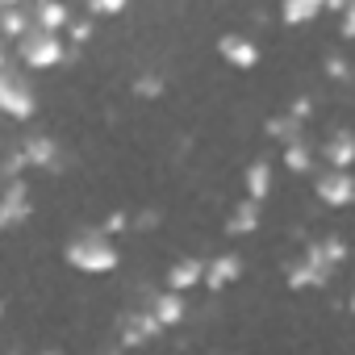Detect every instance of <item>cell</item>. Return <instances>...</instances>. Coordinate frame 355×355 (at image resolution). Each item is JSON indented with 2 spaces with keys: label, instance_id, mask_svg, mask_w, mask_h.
I'll return each mask as SVG.
<instances>
[{
  "label": "cell",
  "instance_id": "cell-22",
  "mask_svg": "<svg viewBox=\"0 0 355 355\" xmlns=\"http://www.w3.org/2000/svg\"><path fill=\"white\" fill-rule=\"evenodd\" d=\"M88 13H92V17H117V13H121V5H117V0H105V5H101V0H92Z\"/></svg>",
  "mask_w": 355,
  "mask_h": 355
},
{
  "label": "cell",
  "instance_id": "cell-30",
  "mask_svg": "<svg viewBox=\"0 0 355 355\" xmlns=\"http://www.w3.org/2000/svg\"><path fill=\"white\" fill-rule=\"evenodd\" d=\"M9 355H17V351H9Z\"/></svg>",
  "mask_w": 355,
  "mask_h": 355
},
{
  "label": "cell",
  "instance_id": "cell-18",
  "mask_svg": "<svg viewBox=\"0 0 355 355\" xmlns=\"http://www.w3.org/2000/svg\"><path fill=\"white\" fill-rule=\"evenodd\" d=\"M322 9H326L322 0H288V5H284V21H288V26H305V21H313Z\"/></svg>",
  "mask_w": 355,
  "mask_h": 355
},
{
  "label": "cell",
  "instance_id": "cell-6",
  "mask_svg": "<svg viewBox=\"0 0 355 355\" xmlns=\"http://www.w3.org/2000/svg\"><path fill=\"white\" fill-rule=\"evenodd\" d=\"M30 214H34L30 189H26V180H13V184L5 189V201H0V226H5V230H13V226H21Z\"/></svg>",
  "mask_w": 355,
  "mask_h": 355
},
{
  "label": "cell",
  "instance_id": "cell-15",
  "mask_svg": "<svg viewBox=\"0 0 355 355\" xmlns=\"http://www.w3.org/2000/svg\"><path fill=\"white\" fill-rule=\"evenodd\" d=\"M263 130H268V138H276V142H284V146L305 142V138H301V134H305V130H301V121H297V117H288V113H284V117H268V125H263Z\"/></svg>",
  "mask_w": 355,
  "mask_h": 355
},
{
  "label": "cell",
  "instance_id": "cell-26",
  "mask_svg": "<svg viewBox=\"0 0 355 355\" xmlns=\"http://www.w3.org/2000/svg\"><path fill=\"white\" fill-rule=\"evenodd\" d=\"M343 38H355V5H347L343 13Z\"/></svg>",
  "mask_w": 355,
  "mask_h": 355
},
{
  "label": "cell",
  "instance_id": "cell-9",
  "mask_svg": "<svg viewBox=\"0 0 355 355\" xmlns=\"http://www.w3.org/2000/svg\"><path fill=\"white\" fill-rule=\"evenodd\" d=\"M21 150H26L30 167H46V171H59V146H55V138H46V134H30V138L21 142Z\"/></svg>",
  "mask_w": 355,
  "mask_h": 355
},
{
  "label": "cell",
  "instance_id": "cell-21",
  "mask_svg": "<svg viewBox=\"0 0 355 355\" xmlns=\"http://www.w3.org/2000/svg\"><path fill=\"white\" fill-rule=\"evenodd\" d=\"M134 92L138 96H159L163 92V80L159 76H142V80H134Z\"/></svg>",
  "mask_w": 355,
  "mask_h": 355
},
{
  "label": "cell",
  "instance_id": "cell-13",
  "mask_svg": "<svg viewBox=\"0 0 355 355\" xmlns=\"http://www.w3.org/2000/svg\"><path fill=\"white\" fill-rule=\"evenodd\" d=\"M150 313L159 318V326H175V322H180L184 318V293H159L155 301H150Z\"/></svg>",
  "mask_w": 355,
  "mask_h": 355
},
{
  "label": "cell",
  "instance_id": "cell-5",
  "mask_svg": "<svg viewBox=\"0 0 355 355\" xmlns=\"http://www.w3.org/2000/svg\"><path fill=\"white\" fill-rule=\"evenodd\" d=\"M313 189H318V201L343 209V205L355 201V175L351 171H338V167H326L318 180H313Z\"/></svg>",
  "mask_w": 355,
  "mask_h": 355
},
{
  "label": "cell",
  "instance_id": "cell-14",
  "mask_svg": "<svg viewBox=\"0 0 355 355\" xmlns=\"http://www.w3.org/2000/svg\"><path fill=\"white\" fill-rule=\"evenodd\" d=\"M255 226H259V201L247 197V201H239L234 214L226 218V230H230V234H251Z\"/></svg>",
  "mask_w": 355,
  "mask_h": 355
},
{
  "label": "cell",
  "instance_id": "cell-25",
  "mask_svg": "<svg viewBox=\"0 0 355 355\" xmlns=\"http://www.w3.org/2000/svg\"><path fill=\"white\" fill-rule=\"evenodd\" d=\"M92 38V26L88 21H71V42H88Z\"/></svg>",
  "mask_w": 355,
  "mask_h": 355
},
{
  "label": "cell",
  "instance_id": "cell-23",
  "mask_svg": "<svg viewBox=\"0 0 355 355\" xmlns=\"http://www.w3.org/2000/svg\"><path fill=\"white\" fill-rule=\"evenodd\" d=\"M326 76H330V80H343V76H347V59L330 55V59H326Z\"/></svg>",
  "mask_w": 355,
  "mask_h": 355
},
{
  "label": "cell",
  "instance_id": "cell-3",
  "mask_svg": "<svg viewBox=\"0 0 355 355\" xmlns=\"http://www.w3.org/2000/svg\"><path fill=\"white\" fill-rule=\"evenodd\" d=\"M17 55H21V63L26 67H34V71H46V67H59L71 51L59 42V34H51V30H42V26H34L21 42H17Z\"/></svg>",
  "mask_w": 355,
  "mask_h": 355
},
{
  "label": "cell",
  "instance_id": "cell-1",
  "mask_svg": "<svg viewBox=\"0 0 355 355\" xmlns=\"http://www.w3.org/2000/svg\"><path fill=\"white\" fill-rule=\"evenodd\" d=\"M67 263L76 272H88V276H105L117 268V247L105 230H84L67 243Z\"/></svg>",
  "mask_w": 355,
  "mask_h": 355
},
{
  "label": "cell",
  "instance_id": "cell-27",
  "mask_svg": "<svg viewBox=\"0 0 355 355\" xmlns=\"http://www.w3.org/2000/svg\"><path fill=\"white\" fill-rule=\"evenodd\" d=\"M117 230H125V214H113V218L105 222V234H117Z\"/></svg>",
  "mask_w": 355,
  "mask_h": 355
},
{
  "label": "cell",
  "instance_id": "cell-24",
  "mask_svg": "<svg viewBox=\"0 0 355 355\" xmlns=\"http://www.w3.org/2000/svg\"><path fill=\"white\" fill-rule=\"evenodd\" d=\"M309 113H313V105H309V101H305V96H297V101H293V105H288V117H297V121H305V117H309Z\"/></svg>",
  "mask_w": 355,
  "mask_h": 355
},
{
  "label": "cell",
  "instance_id": "cell-12",
  "mask_svg": "<svg viewBox=\"0 0 355 355\" xmlns=\"http://www.w3.org/2000/svg\"><path fill=\"white\" fill-rule=\"evenodd\" d=\"M239 276H243V259H239V255H218V259L209 263V272H205V288L222 293V288L234 284Z\"/></svg>",
  "mask_w": 355,
  "mask_h": 355
},
{
  "label": "cell",
  "instance_id": "cell-19",
  "mask_svg": "<svg viewBox=\"0 0 355 355\" xmlns=\"http://www.w3.org/2000/svg\"><path fill=\"white\" fill-rule=\"evenodd\" d=\"M284 163H288V171L305 175V171H313V150H309L305 142H297V146H284Z\"/></svg>",
  "mask_w": 355,
  "mask_h": 355
},
{
  "label": "cell",
  "instance_id": "cell-11",
  "mask_svg": "<svg viewBox=\"0 0 355 355\" xmlns=\"http://www.w3.org/2000/svg\"><path fill=\"white\" fill-rule=\"evenodd\" d=\"M205 272H209V263H201V259H180V263L167 268V288H171V293H184V288L201 284Z\"/></svg>",
  "mask_w": 355,
  "mask_h": 355
},
{
  "label": "cell",
  "instance_id": "cell-2",
  "mask_svg": "<svg viewBox=\"0 0 355 355\" xmlns=\"http://www.w3.org/2000/svg\"><path fill=\"white\" fill-rule=\"evenodd\" d=\"M0 109H5L9 117H17V121L34 117V109H38L34 88L21 80V71L13 67V59H9V55H0Z\"/></svg>",
  "mask_w": 355,
  "mask_h": 355
},
{
  "label": "cell",
  "instance_id": "cell-28",
  "mask_svg": "<svg viewBox=\"0 0 355 355\" xmlns=\"http://www.w3.org/2000/svg\"><path fill=\"white\" fill-rule=\"evenodd\" d=\"M42 355H63V351H42Z\"/></svg>",
  "mask_w": 355,
  "mask_h": 355
},
{
  "label": "cell",
  "instance_id": "cell-29",
  "mask_svg": "<svg viewBox=\"0 0 355 355\" xmlns=\"http://www.w3.org/2000/svg\"><path fill=\"white\" fill-rule=\"evenodd\" d=\"M105 355H121V351H105Z\"/></svg>",
  "mask_w": 355,
  "mask_h": 355
},
{
  "label": "cell",
  "instance_id": "cell-17",
  "mask_svg": "<svg viewBox=\"0 0 355 355\" xmlns=\"http://www.w3.org/2000/svg\"><path fill=\"white\" fill-rule=\"evenodd\" d=\"M247 193H251V201H263V197L272 193V167H268L263 159H255V163L247 167Z\"/></svg>",
  "mask_w": 355,
  "mask_h": 355
},
{
  "label": "cell",
  "instance_id": "cell-4",
  "mask_svg": "<svg viewBox=\"0 0 355 355\" xmlns=\"http://www.w3.org/2000/svg\"><path fill=\"white\" fill-rule=\"evenodd\" d=\"M330 272H334V263L326 259L322 243H309V247H305V259L288 268V284H293V288H322V284L330 280Z\"/></svg>",
  "mask_w": 355,
  "mask_h": 355
},
{
  "label": "cell",
  "instance_id": "cell-20",
  "mask_svg": "<svg viewBox=\"0 0 355 355\" xmlns=\"http://www.w3.org/2000/svg\"><path fill=\"white\" fill-rule=\"evenodd\" d=\"M26 167H30L26 150H21V146H17V150H9V155H5V180H9V184H13V180H21V171H26Z\"/></svg>",
  "mask_w": 355,
  "mask_h": 355
},
{
  "label": "cell",
  "instance_id": "cell-16",
  "mask_svg": "<svg viewBox=\"0 0 355 355\" xmlns=\"http://www.w3.org/2000/svg\"><path fill=\"white\" fill-rule=\"evenodd\" d=\"M34 26L59 34V30H71V13L63 5H34Z\"/></svg>",
  "mask_w": 355,
  "mask_h": 355
},
{
  "label": "cell",
  "instance_id": "cell-10",
  "mask_svg": "<svg viewBox=\"0 0 355 355\" xmlns=\"http://www.w3.org/2000/svg\"><path fill=\"white\" fill-rule=\"evenodd\" d=\"M322 155H326V163H330V167L347 171V167L355 163V134H351V130H334V134L326 138Z\"/></svg>",
  "mask_w": 355,
  "mask_h": 355
},
{
  "label": "cell",
  "instance_id": "cell-8",
  "mask_svg": "<svg viewBox=\"0 0 355 355\" xmlns=\"http://www.w3.org/2000/svg\"><path fill=\"white\" fill-rule=\"evenodd\" d=\"M159 330H163V326H159V318H155L150 309L130 313V318L121 322V347H142V343H150Z\"/></svg>",
  "mask_w": 355,
  "mask_h": 355
},
{
  "label": "cell",
  "instance_id": "cell-7",
  "mask_svg": "<svg viewBox=\"0 0 355 355\" xmlns=\"http://www.w3.org/2000/svg\"><path fill=\"white\" fill-rule=\"evenodd\" d=\"M218 51H222V59L234 63L239 71H251V67L259 63V46H255L251 38H243V34H222Z\"/></svg>",
  "mask_w": 355,
  "mask_h": 355
}]
</instances>
